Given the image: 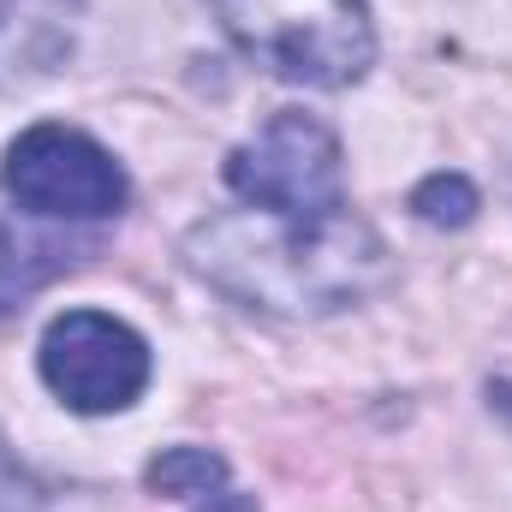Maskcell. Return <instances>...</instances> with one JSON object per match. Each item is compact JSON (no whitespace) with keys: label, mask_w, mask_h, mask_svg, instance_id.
Masks as SVG:
<instances>
[{"label":"cell","mask_w":512,"mask_h":512,"mask_svg":"<svg viewBox=\"0 0 512 512\" xmlns=\"http://www.w3.org/2000/svg\"><path fill=\"white\" fill-rule=\"evenodd\" d=\"M179 256L221 298L286 322L340 316L387 280L382 233L352 203L334 215H274L251 203L221 209L179 239Z\"/></svg>","instance_id":"6da1fadb"},{"label":"cell","mask_w":512,"mask_h":512,"mask_svg":"<svg viewBox=\"0 0 512 512\" xmlns=\"http://www.w3.org/2000/svg\"><path fill=\"white\" fill-rule=\"evenodd\" d=\"M227 42L280 84L352 90L376 66L370 0H203Z\"/></svg>","instance_id":"7a4b0ae2"},{"label":"cell","mask_w":512,"mask_h":512,"mask_svg":"<svg viewBox=\"0 0 512 512\" xmlns=\"http://www.w3.org/2000/svg\"><path fill=\"white\" fill-rule=\"evenodd\" d=\"M0 197L36 221H114L131 203V173L90 131L42 120L6 143Z\"/></svg>","instance_id":"3957f363"},{"label":"cell","mask_w":512,"mask_h":512,"mask_svg":"<svg viewBox=\"0 0 512 512\" xmlns=\"http://www.w3.org/2000/svg\"><path fill=\"white\" fill-rule=\"evenodd\" d=\"M221 179L239 203L274 209V215H334L352 203L340 137L304 108H280L262 120L256 137L233 143Z\"/></svg>","instance_id":"277c9868"},{"label":"cell","mask_w":512,"mask_h":512,"mask_svg":"<svg viewBox=\"0 0 512 512\" xmlns=\"http://www.w3.org/2000/svg\"><path fill=\"white\" fill-rule=\"evenodd\" d=\"M36 376L42 387L78 411V417H114L143 399L155 376L149 340L114 310H60L36 340Z\"/></svg>","instance_id":"5b68a950"},{"label":"cell","mask_w":512,"mask_h":512,"mask_svg":"<svg viewBox=\"0 0 512 512\" xmlns=\"http://www.w3.org/2000/svg\"><path fill=\"white\" fill-rule=\"evenodd\" d=\"M143 489L179 501L185 512H262L256 495H245V489L233 483V465H227L215 447H191V441L161 447V453L143 465Z\"/></svg>","instance_id":"8992f818"},{"label":"cell","mask_w":512,"mask_h":512,"mask_svg":"<svg viewBox=\"0 0 512 512\" xmlns=\"http://www.w3.org/2000/svg\"><path fill=\"white\" fill-rule=\"evenodd\" d=\"M60 268H72V251L60 239L18 233L12 221H0V322H12Z\"/></svg>","instance_id":"52a82bcc"},{"label":"cell","mask_w":512,"mask_h":512,"mask_svg":"<svg viewBox=\"0 0 512 512\" xmlns=\"http://www.w3.org/2000/svg\"><path fill=\"white\" fill-rule=\"evenodd\" d=\"M411 209H417V221H429V227H471L477 209H483V197H477V185H471L465 173H429V179L411 191Z\"/></svg>","instance_id":"ba28073f"},{"label":"cell","mask_w":512,"mask_h":512,"mask_svg":"<svg viewBox=\"0 0 512 512\" xmlns=\"http://www.w3.org/2000/svg\"><path fill=\"white\" fill-rule=\"evenodd\" d=\"M0 512H54V489L24 459H12L6 435H0Z\"/></svg>","instance_id":"9c48e42d"}]
</instances>
